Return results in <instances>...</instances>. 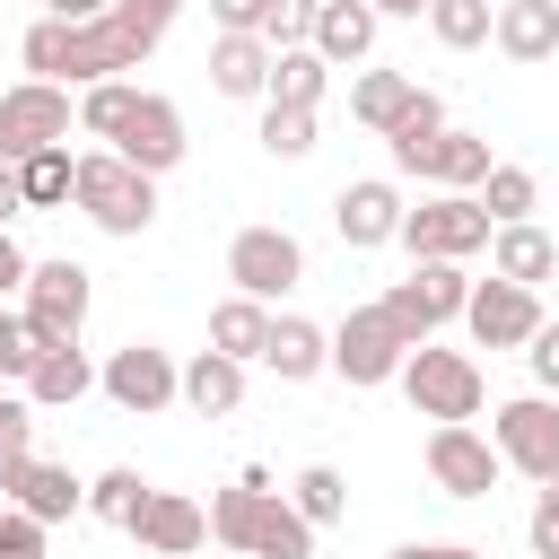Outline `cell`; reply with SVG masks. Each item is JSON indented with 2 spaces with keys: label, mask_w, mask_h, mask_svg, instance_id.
<instances>
[{
  "label": "cell",
  "mask_w": 559,
  "mask_h": 559,
  "mask_svg": "<svg viewBox=\"0 0 559 559\" xmlns=\"http://www.w3.org/2000/svg\"><path fill=\"white\" fill-rule=\"evenodd\" d=\"M175 9H183V0H114L96 26L35 17L17 52H26V70L52 79V87H105V79H122V70H140V61L157 52V35L175 26Z\"/></svg>",
  "instance_id": "cell-1"
},
{
  "label": "cell",
  "mask_w": 559,
  "mask_h": 559,
  "mask_svg": "<svg viewBox=\"0 0 559 559\" xmlns=\"http://www.w3.org/2000/svg\"><path fill=\"white\" fill-rule=\"evenodd\" d=\"M210 542H227L245 559H314V524L297 515V498L253 489V480H236V489L210 498Z\"/></svg>",
  "instance_id": "cell-2"
},
{
  "label": "cell",
  "mask_w": 559,
  "mask_h": 559,
  "mask_svg": "<svg viewBox=\"0 0 559 559\" xmlns=\"http://www.w3.org/2000/svg\"><path fill=\"white\" fill-rule=\"evenodd\" d=\"M402 393H411V411L419 419H437V428H463V419H480V358L472 349H437V341H419L411 349V367H402Z\"/></svg>",
  "instance_id": "cell-3"
},
{
  "label": "cell",
  "mask_w": 559,
  "mask_h": 559,
  "mask_svg": "<svg viewBox=\"0 0 559 559\" xmlns=\"http://www.w3.org/2000/svg\"><path fill=\"white\" fill-rule=\"evenodd\" d=\"M105 236H148V218H157V175H140V166H122L114 148H96V157H79V192H70Z\"/></svg>",
  "instance_id": "cell-4"
},
{
  "label": "cell",
  "mask_w": 559,
  "mask_h": 559,
  "mask_svg": "<svg viewBox=\"0 0 559 559\" xmlns=\"http://www.w3.org/2000/svg\"><path fill=\"white\" fill-rule=\"evenodd\" d=\"M489 236H498V218H489L472 192H437V201H419V210L402 218L411 262H472Z\"/></svg>",
  "instance_id": "cell-5"
},
{
  "label": "cell",
  "mask_w": 559,
  "mask_h": 559,
  "mask_svg": "<svg viewBox=\"0 0 559 559\" xmlns=\"http://www.w3.org/2000/svg\"><path fill=\"white\" fill-rule=\"evenodd\" d=\"M489 445H498L507 472H524V480L550 489V480H559V402H550V393H515V402H498Z\"/></svg>",
  "instance_id": "cell-6"
},
{
  "label": "cell",
  "mask_w": 559,
  "mask_h": 559,
  "mask_svg": "<svg viewBox=\"0 0 559 559\" xmlns=\"http://www.w3.org/2000/svg\"><path fill=\"white\" fill-rule=\"evenodd\" d=\"M87 262H35V280H26V297H17V314H26V332H35V349H70L79 341V323H87Z\"/></svg>",
  "instance_id": "cell-7"
},
{
  "label": "cell",
  "mask_w": 559,
  "mask_h": 559,
  "mask_svg": "<svg viewBox=\"0 0 559 559\" xmlns=\"http://www.w3.org/2000/svg\"><path fill=\"white\" fill-rule=\"evenodd\" d=\"M35 148H70V87H52V79L0 87V157L26 166Z\"/></svg>",
  "instance_id": "cell-8"
},
{
  "label": "cell",
  "mask_w": 559,
  "mask_h": 559,
  "mask_svg": "<svg viewBox=\"0 0 559 559\" xmlns=\"http://www.w3.org/2000/svg\"><path fill=\"white\" fill-rule=\"evenodd\" d=\"M402 367H411V341L393 332V314H384V306H349L341 332H332V376H349V384H393Z\"/></svg>",
  "instance_id": "cell-9"
},
{
  "label": "cell",
  "mask_w": 559,
  "mask_h": 559,
  "mask_svg": "<svg viewBox=\"0 0 559 559\" xmlns=\"http://www.w3.org/2000/svg\"><path fill=\"white\" fill-rule=\"evenodd\" d=\"M96 384H105V402H114V411H131V419H157L166 402H183V367H175L157 341L114 349V358L96 367Z\"/></svg>",
  "instance_id": "cell-10"
},
{
  "label": "cell",
  "mask_w": 559,
  "mask_h": 559,
  "mask_svg": "<svg viewBox=\"0 0 559 559\" xmlns=\"http://www.w3.org/2000/svg\"><path fill=\"white\" fill-rule=\"evenodd\" d=\"M227 280H236V297H288L297 280H306V245L288 236V227H236V245H227Z\"/></svg>",
  "instance_id": "cell-11"
},
{
  "label": "cell",
  "mask_w": 559,
  "mask_h": 559,
  "mask_svg": "<svg viewBox=\"0 0 559 559\" xmlns=\"http://www.w3.org/2000/svg\"><path fill=\"white\" fill-rule=\"evenodd\" d=\"M393 148V166L402 175H419V183H445V192H472V183H489V140L480 131H437V140H384Z\"/></svg>",
  "instance_id": "cell-12"
},
{
  "label": "cell",
  "mask_w": 559,
  "mask_h": 559,
  "mask_svg": "<svg viewBox=\"0 0 559 559\" xmlns=\"http://www.w3.org/2000/svg\"><path fill=\"white\" fill-rule=\"evenodd\" d=\"M183 114H175V96H157V87H140V105L122 114V131H114V157L122 166H140V175H166V166H183Z\"/></svg>",
  "instance_id": "cell-13"
},
{
  "label": "cell",
  "mask_w": 559,
  "mask_h": 559,
  "mask_svg": "<svg viewBox=\"0 0 559 559\" xmlns=\"http://www.w3.org/2000/svg\"><path fill=\"white\" fill-rule=\"evenodd\" d=\"M463 332H472L480 349H533V332H542V297L489 271V280L472 288V306H463Z\"/></svg>",
  "instance_id": "cell-14"
},
{
  "label": "cell",
  "mask_w": 559,
  "mask_h": 559,
  "mask_svg": "<svg viewBox=\"0 0 559 559\" xmlns=\"http://www.w3.org/2000/svg\"><path fill=\"white\" fill-rule=\"evenodd\" d=\"M402 192L384 183V175H358V183H341L332 192V227H341V245L349 253H376V245H402Z\"/></svg>",
  "instance_id": "cell-15"
},
{
  "label": "cell",
  "mask_w": 559,
  "mask_h": 559,
  "mask_svg": "<svg viewBox=\"0 0 559 559\" xmlns=\"http://www.w3.org/2000/svg\"><path fill=\"white\" fill-rule=\"evenodd\" d=\"M498 472H507V463H498V445H489L472 419H463V428H428V480H437L445 498H489Z\"/></svg>",
  "instance_id": "cell-16"
},
{
  "label": "cell",
  "mask_w": 559,
  "mask_h": 559,
  "mask_svg": "<svg viewBox=\"0 0 559 559\" xmlns=\"http://www.w3.org/2000/svg\"><path fill=\"white\" fill-rule=\"evenodd\" d=\"M0 498L17 515H35V524H70L87 507V489L70 480V463H44V454H9L0 463Z\"/></svg>",
  "instance_id": "cell-17"
},
{
  "label": "cell",
  "mask_w": 559,
  "mask_h": 559,
  "mask_svg": "<svg viewBox=\"0 0 559 559\" xmlns=\"http://www.w3.org/2000/svg\"><path fill=\"white\" fill-rule=\"evenodd\" d=\"M131 542H140L148 559H183V550H201V542H210V507H192L183 489H157V498H148V515L131 524Z\"/></svg>",
  "instance_id": "cell-18"
},
{
  "label": "cell",
  "mask_w": 559,
  "mask_h": 559,
  "mask_svg": "<svg viewBox=\"0 0 559 559\" xmlns=\"http://www.w3.org/2000/svg\"><path fill=\"white\" fill-rule=\"evenodd\" d=\"M262 367H271L280 384H314V376L332 367V332L306 323V314H271V349H262Z\"/></svg>",
  "instance_id": "cell-19"
},
{
  "label": "cell",
  "mask_w": 559,
  "mask_h": 559,
  "mask_svg": "<svg viewBox=\"0 0 559 559\" xmlns=\"http://www.w3.org/2000/svg\"><path fill=\"white\" fill-rule=\"evenodd\" d=\"M489 44L507 52V61H550L559 52V9L550 0H498V26H489Z\"/></svg>",
  "instance_id": "cell-20"
},
{
  "label": "cell",
  "mask_w": 559,
  "mask_h": 559,
  "mask_svg": "<svg viewBox=\"0 0 559 559\" xmlns=\"http://www.w3.org/2000/svg\"><path fill=\"white\" fill-rule=\"evenodd\" d=\"M271 61H280V52H271L262 35H218V44H210V87H218V96H271Z\"/></svg>",
  "instance_id": "cell-21"
},
{
  "label": "cell",
  "mask_w": 559,
  "mask_h": 559,
  "mask_svg": "<svg viewBox=\"0 0 559 559\" xmlns=\"http://www.w3.org/2000/svg\"><path fill=\"white\" fill-rule=\"evenodd\" d=\"M489 271L515 280V288H542V280L559 271V245H550L533 218H524V227H498V236H489Z\"/></svg>",
  "instance_id": "cell-22"
},
{
  "label": "cell",
  "mask_w": 559,
  "mask_h": 559,
  "mask_svg": "<svg viewBox=\"0 0 559 559\" xmlns=\"http://www.w3.org/2000/svg\"><path fill=\"white\" fill-rule=\"evenodd\" d=\"M314 52H323L332 70H341V61H367V52H376V9H367V0H323Z\"/></svg>",
  "instance_id": "cell-23"
},
{
  "label": "cell",
  "mask_w": 559,
  "mask_h": 559,
  "mask_svg": "<svg viewBox=\"0 0 559 559\" xmlns=\"http://www.w3.org/2000/svg\"><path fill=\"white\" fill-rule=\"evenodd\" d=\"M87 393H96V367H87L79 341H70V349H44L35 376H26V402H44V411H70V402H87Z\"/></svg>",
  "instance_id": "cell-24"
},
{
  "label": "cell",
  "mask_w": 559,
  "mask_h": 559,
  "mask_svg": "<svg viewBox=\"0 0 559 559\" xmlns=\"http://www.w3.org/2000/svg\"><path fill=\"white\" fill-rule=\"evenodd\" d=\"M210 349L236 358V367L262 358V349H271V306H262V297H227V306L210 314Z\"/></svg>",
  "instance_id": "cell-25"
},
{
  "label": "cell",
  "mask_w": 559,
  "mask_h": 559,
  "mask_svg": "<svg viewBox=\"0 0 559 559\" xmlns=\"http://www.w3.org/2000/svg\"><path fill=\"white\" fill-rule=\"evenodd\" d=\"M183 402H192L201 419H227V411L245 402V367H236V358H218V349H201V358L183 367Z\"/></svg>",
  "instance_id": "cell-26"
},
{
  "label": "cell",
  "mask_w": 559,
  "mask_h": 559,
  "mask_svg": "<svg viewBox=\"0 0 559 559\" xmlns=\"http://www.w3.org/2000/svg\"><path fill=\"white\" fill-rule=\"evenodd\" d=\"M411 105H419V79H402V70H367V79L349 87V114H358L367 131H393Z\"/></svg>",
  "instance_id": "cell-27"
},
{
  "label": "cell",
  "mask_w": 559,
  "mask_h": 559,
  "mask_svg": "<svg viewBox=\"0 0 559 559\" xmlns=\"http://www.w3.org/2000/svg\"><path fill=\"white\" fill-rule=\"evenodd\" d=\"M148 498H157V489H148L131 463H114V472H96V480H87V515H96V524H122V533L148 515Z\"/></svg>",
  "instance_id": "cell-28"
},
{
  "label": "cell",
  "mask_w": 559,
  "mask_h": 559,
  "mask_svg": "<svg viewBox=\"0 0 559 559\" xmlns=\"http://www.w3.org/2000/svg\"><path fill=\"white\" fill-rule=\"evenodd\" d=\"M472 288H480V280H463V262H411V297H419L428 323H454V314L472 306Z\"/></svg>",
  "instance_id": "cell-29"
},
{
  "label": "cell",
  "mask_w": 559,
  "mask_h": 559,
  "mask_svg": "<svg viewBox=\"0 0 559 559\" xmlns=\"http://www.w3.org/2000/svg\"><path fill=\"white\" fill-rule=\"evenodd\" d=\"M17 183H26V210H61V201L79 192V157H70V148H35V157L17 166Z\"/></svg>",
  "instance_id": "cell-30"
},
{
  "label": "cell",
  "mask_w": 559,
  "mask_h": 559,
  "mask_svg": "<svg viewBox=\"0 0 559 559\" xmlns=\"http://www.w3.org/2000/svg\"><path fill=\"white\" fill-rule=\"evenodd\" d=\"M323 70H332V61H323L314 44L280 52V61H271V96H262V105H314V96H323Z\"/></svg>",
  "instance_id": "cell-31"
},
{
  "label": "cell",
  "mask_w": 559,
  "mask_h": 559,
  "mask_svg": "<svg viewBox=\"0 0 559 559\" xmlns=\"http://www.w3.org/2000/svg\"><path fill=\"white\" fill-rule=\"evenodd\" d=\"M533 201H542L533 166H489V183H480V210H489L498 227H524V218H533Z\"/></svg>",
  "instance_id": "cell-32"
},
{
  "label": "cell",
  "mask_w": 559,
  "mask_h": 559,
  "mask_svg": "<svg viewBox=\"0 0 559 559\" xmlns=\"http://www.w3.org/2000/svg\"><path fill=\"white\" fill-rule=\"evenodd\" d=\"M428 26H437V44H445V52H480V44H489V26H498V9H489V0H437V9H428Z\"/></svg>",
  "instance_id": "cell-33"
},
{
  "label": "cell",
  "mask_w": 559,
  "mask_h": 559,
  "mask_svg": "<svg viewBox=\"0 0 559 559\" xmlns=\"http://www.w3.org/2000/svg\"><path fill=\"white\" fill-rule=\"evenodd\" d=\"M288 498H297V515H306V524H314V533H323V524H332V515H341V507H349V480H341V472H332V463H306V472H297V489H288Z\"/></svg>",
  "instance_id": "cell-34"
},
{
  "label": "cell",
  "mask_w": 559,
  "mask_h": 559,
  "mask_svg": "<svg viewBox=\"0 0 559 559\" xmlns=\"http://www.w3.org/2000/svg\"><path fill=\"white\" fill-rule=\"evenodd\" d=\"M131 105H140V87H131V79H105V87H87V96H79V131H87V140H114Z\"/></svg>",
  "instance_id": "cell-35"
},
{
  "label": "cell",
  "mask_w": 559,
  "mask_h": 559,
  "mask_svg": "<svg viewBox=\"0 0 559 559\" xmlns=\"http://www.w3.org/2000/svg\"><path fill=\"white\" fill-rule=\"evenodd\" d=\"M262 148L271 157H306L314 148V105H262Z\"/></svg>",
  "instance_id": "cell-36"
},
{
  "label": "cell",
  "mask_w": 559,
  "mask_h": 559,
  "mask_svg": "<svg viewBox=\"0 0 559 559\" xmlns=\"http://www.w3.org/2000/svg\"><path fill=\"white\" fill-rule=\"evenodd\" d=\"M314 17H323V0H271L262 9V44L271 52H297V44H314Z\"/></svg>",
  "instance_id": "cell-37"
},
{
  "label": "cell",
  "mask_w": 559,
  "mask_h": 559,
  "mask_svg": "<svg viewBox=\"0 0 559 559\" xmlns=\"http://www.w3.org/2000/svg\"><path fill=\"white\" fill-rule=\"evenodd\" d=\"M35 332H26V314L17 306H0V376H35Z\"/></svg>",
  "instance_id": "cell-38"
},
{
  "label": "cell",
  "mask_w": 559,
  "mask_h": 559,
  "mask_svg": "<svg viewBox=\"0 0 559 559\" xmlns=\"http://www.w3.org/2000/svg\"><path fill=\"white\" fill-rule=\"evenodd\" d=\"M44 533H52V524H35V515L0 507V559H44Z\"/></svg>",
  "instance_id": "cell-39"
},
{
  "label": "cell",
  "mask_w": 559,
  "mask_h": 559,
  "mask_svg": "<svg viewBox=\"0 0 559 559\" xmlns=\"http://www.w3.org/2000/svg\"><path fill=\"white\" fill-rule=\"evenodd\" d=\"M9 454H35V402H17V393H0V463Z\"/></svg>",
  "instance_id": "cell-40"
},
{
  "label": "cell",
  "mask_w": 559,
  "mask_h": 559,
  "mask_svg": "<svg viewBox=\"0 0 559 559\" xmlns=\"http://www.w3.org/2000/svg\"><path fill=\"white\" fill-rule=\"evenodd\" d=\"M524 358H533V384H542V393H550V402H559V323H542V332H533V349H524Z\"/></svg>",
  "instance_id": "cell-41"
},
{
  "label": "cell",
  "mask_w": 559,
  "mask_h": 559,
  "mask_svg": "<svg viewBox=\"0 0 559 559\" xmlns=\"http://www.w3.org/2000/svg\"><path fill=\"white\" fill-rule=\"evenodd\" d=\"M262 9H271V0H210L218 35H262Z\"/></svg>",
  "instance_id": "cell-42"
},
{
  "label": "cell",
  "mask_w": 559,
  "mask_h": 559,
  "mask_svg": "<svg viewBox=\"0 0 559 559\" xmlns=\"http://www.w3.org/2000/svg\"><path fill=\"white\" fill-rule=\"evenodd\" d=\"M524 542H533V559H559V498H550V489H542V507H533Z\"/></svg>",
  "instance_id": "cell-43"
},
{
  "label": "cell",
  "mask_w": 559,
  "mask_h": 559,
  "mask_svg": "<svg viewBox=\"0 0 559 559\" xmlns=\"http://www.w3.org/2000/svg\"><path fill=\"white\" fill-rule=\"evenodd\" d=\"M26 280H35V262H26V253H17V236L0 227V306H9V297H26Z\"/></svg>",
  "instance_id": "cell-44"
},
{
  "label": "cell",
  "mask_w": 559,
  "mask_h": 559,
  "mask_svg": "<svg viewBox=\"0 0 559 559\" xmlns=\"http://www.w3.org/2000/svg\"><path fill=\"white\" fill-rule=\"evenodd\" d=\"M114 0H44V17H61V26H96Z\"/></svg>",
  "instance_id": "cell-45"
},
{
  "label": "cell",
  "mask_w": 559,
  "mask_h": 559,
  "mask_svg": "<svg viewBox=\"0 0 559 559\" xmlns=\"http://www.w3.org/2000/svg\"><path fill=\"white\" fill-rule=\"evenodd\" d=\"M393 559H489V550H472V542H402Z\"/></svg>",
  "instance_id": "cell-46"
},
{
  "label": "cell",
  "mask_w": 559,
  "mask_h": 559,
  "mask_svg": "<svg viewBox=\"0 0 559 559\" xmlns=\"http://www.w3.org/2000/svg\"><path fill=\"white\" fill-rule=\"evenodd\" d=\"M17 210H26V183H17V166H9V157H0V227H9V218H17Z\"/></svg>",
  "instance_id": "cell-47"
},
{
  "label": "cell",
  "mask_w": 559,
  "mask_h": 559,
  "mask_svg": "<svg viewBox=\"0 0 559 559\" xmlns=\"http://www.w3.org/2000/svg\"><path fill=\"white\" fill-rule=\"evenodd\" d=\"M367 9H376V17H428L437 0H367Z\"/></svg>",
  "instance_id": "cell-48"
},
{
  "label": "cell",
  "mask_w": 559,
  "mask_h": 559,
  "mask_svg": "<svg viewBox=\"0 0 559 559\" xmlns=\"http://www.w3.org/2000/svg\"><path fill=\"white\" fill-rule=\"evenodd\" d=\"M550 498H559V480H550Z\"/></svg>",
  "instance_id": "cell-49"
},
{
  "label": "cell",
  "mask_w": 559,
  "mask_h": 559,
  "mask_svg": "<svg viewBox=\"0 0 559 559\" xmlns=\"http://www.w3.org/2000/svg\"><path fill=\"white\" fill-rule=\"evenodd\" d=\"M227 559H245V550H227Z\"/></svg>",
  "instance_id": "cell-50"
},
{
  "label": "cell",
  "mask_w": 559,
  "mask_h": 559,
  "mask_svg": "<svg viewBox=\"0 0 559 559\" xmlns=\"http://www.w3.org/2000/svg\"><path fill=\"white\" fill-rule=\"evenodd\" d=\"M0 507H9V498H0Z\"/></svg>",
  "instance_id": "cell-51"
},
{
  "label": "cell",
  "mask_w": 559,
  "mask_h": 559,
  "mask_svg": "<svg viewBox=\"0 0 559 559\" xmlns=\"http://www.w3.org/2000/svg\"><path fill=\"white\" fill-rule=\"evenodd\" d=\"M550 9H559V0H550Z\"/></svg>",
  "instance_id": "cell-52"
}]
</instances>
